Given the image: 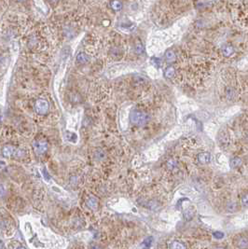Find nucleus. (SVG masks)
I'll return each mask as SVG.
<instances>
[{
    "mask_svg": "<svg viewBox=\"0 0 248 249\" xmlns=\"http://www.w3.org/2000/svg\"><path fill=\"white\" fill-rule=\"evenodd\" d=\"M236 246L239 249H248V236H240L236 241Z\"/></svg>",
    "mask_w": 248,
    "mask_h": 249,
    "instance_id": "nucleus-5",
    "label": "nucleus"
},
{
    "mask_svg": "<svg viewBox=\"0 0 248 249\" xmlns=\"http://www.w3.org/2000/svg\"><path fill=\"white\" fill-rule=\"evenodd\" d=\"M246 141L248 142V133H247V135H246Z\"/></svg>",
    "mask_w": 248,
    "mask_h": 249,
    "instance_id": "nucleus-32",
    "label": "nucleus"
},
{
    "mask_svg": "<svg viewBox=\"0 0 248 249\" xmlns=\"http://www.w3.org/2000/svg\"><path fill=\"white\" fill-rule=\"evenodd\" d=\"M2 152H3V156L7 158H11L13 156H21V153H20L21 151L17 150L13 146H10V145L4 146Z\"/></svg>",
    "mask_w": 248,
    "mask_h": 249,
    "instance_id": "nucleus-4",
    "label": "nucleus"
},
{
    "mask_svg": "<svg viewBox=\"0 0 248 249\" xmlns=\"http://www.w3.org/2000/svg\"><path fill=\"white\" fill-rule=\"evenodd\" d=\"M48 147H49L48 143L44 140H37V141H34V143H33L34 151L37 155H42V154L46 153L48 150Z\"/></svg>",
    "mask_w": 248,
    "mask_h": 249,
    "instance_id": "nucleus-3",
    "label": "nucleus"
},
{
    "mask_svg": "<svg viewBox=\"0 0 248 249\" xmlns=\"http://www.w3.org/2000/svg\"><path fill=\"white\" fill-rule=\"evenodd\" d=\"M149 115L142 110L134 109L130 114V121L135 126H144L149 121Z\"/></svg>",
    "mask_w": 248,
    "mask_h": 249,
    "instance_id": "nucleus-1",
    "label": "nucleus"
},
{
    "mask_svg": "<svg viewBox=\"0 0 248 249\" xmlns=\"http://www.w3.org/2000/svg\"><path fill=\"white\" fill-rule=\"evenodd\" d=\"M193 216H194V211L192 209H188L184 212V217L187 220H191Z\"/></svg>",
    "mask_w": 248,
    "mask_h": 249,
    "instance_id": "nucleus-21",
    "label": "nucleus"
},
{
    "mask_svg": "<svg viewBox=\"0 0 248 249\" xmlns=\"http://www.w3.org/2000/svg\"><path fill=\"white\" fill-rule=\"evenodd\" d=\"M48 1L50 2V3H51V4H54V3H56L58 0H48Z\"/></svg>",
    "mask_w": 248,
    "mask_h": 249,
    "instance_id": "nucleus-28",
    "label": "nucleus"
},
{
    "mask_svg": "<svg viewBox=\"0 0 248 249\" xmlns=\"http://www.w3.org/2000/svg\"><path fill=\"white\" fill-rule=\"evenodd\" d=\"M87 205L92 209V210H96L98 207V200L95 197H91L87 201Z\"/></svg>",
    "mask_w": 248,
    "mask_h": 249,
    "instance_id": "nucleus-12",
    "label": "nucleus"
},
{
    "mask_svg": "<svg viewBox=\"0 0 248 249\" xmlns=\"http://www.w3.org/2000/svg\"><path fill=\"white\" fill-rule=\"evenodd\" d=\"M70 100L74 104H78V103L81 102V96L79 94H73L70 96Z\"/></svg>",
    "mask_w": 248,
    "mask_h": 249,
    "instance_id": "nucleus-22",
    "label": "nucleus"
},
{
    "mask_svg": "<svg viewBox=\"0 0 248 249\" xmlns=\"http://www.w3.org/2000/svg\"><path fill=\"white\" fill-rule=\"evenodd\" d=\"M222 52L226 57H229V56H231L233 54L234 49L230 45H225V46L222 47Z\"/></svg>",
    "mask_w": 248,
    "mask_h": 249,
    "instance_id": "nucleus-10",
    "label": "nucleus"
},
{
    "mask_svg": "<svg viewBox=\"0 0 248 249\" xmlns=\"http://www.w3.org/2000/svg\"><path fill=\"white\" fill-rule=\"evenodd\" d=\"M6 193V190H5V188L2 186V185H0V197H2L4 196Z\"/></svg>",
    "mask_w": 248,
    "mask_h": 249,
    "instance_id": "nucleus-26",
    "label": "nucleus"
},
{
    "mask_svg": "<svg viewBox=\"0 0 248 249\" xmlns=\"http://www.w3.org/2000/svg\"><path fill=\"white\" fill-rule=\"evenodd\" d=\"M226 211L228 213H235L237 211V204L234 202H229L226 204Z\"/></svg>",
    "mask_w": 248,
    "mask_h": 249,
    "instance_id": "nucleus-17",
    "label": "nucleus"
},
{
    "mask_svg": "<svg viewBox=\"0 0 248 249\" xmlns=\"http://www.w3.org/2000/svg\"><path fill=\"white\" fill-rule=\"evenodd\" d=\"M241 203L244 207H247L248 208V193L244 194L242 197H241Z\"/></svg>",
    "mask_w": 248,
    "mask_h": 249,
    "instance_id": "nucleus-24",
    "label": "nucleus"
},
{
    "mask_svg": "<svg viewBox=\"0 0 248 249\" xmlns=\"http://www.w3.org/2000/svg\"><path fill=\"white\" fill-rule=\"evenodd\" d=\"M134 50H135V52L137 54L143 53V51H144V46H143V44H142V42L140 40H137L136 41L135 46H134Z\"/></svg>",
    "mask_w": 248,
    "mask_h": 249,
    "instance_id": "nucleus-20",
    "label": "nucleus"
},
{
    "mask_svg": "<svg viewBox=\"0 0 248 249\" xmlns=\"http://www.w3.org/2000/svg\"><path fill=\"white\" fill-rule=\"evenodd\" d=\"M49 103L45 99H37L35 103V109L36 112L39 115H46L49 112Z\"/></svg>",
    "mask_w": 248,
    "mask_h": 249,
    "instance_id": "nucleus-2",
    "label": "nucleus"
},
{
    "mask_svg": "<svg viewBox=\"0 0 248 249\" xmlns=\"http://www.w3.org/2000/svg\"><path fill=\"white\" fill-rule=\"evenodd\" d=\"M177 160L175 159H169L167 161H166V166H167V168L169 170H174L177 167Z\"/></svg>",
    "mask_w": 248,
    "mask_h": 249,
    "instance_id": "nucleus-18",
    "label": "nucleus"
},
{
    "mask_svg": "<svg viewBox=\"0 0 248 249\" xmlns=\"http://www.w3.org/2000/svg\"><path fill=\"white\" fill-rule=\"evenodd\" d=\"M17 249H26V248H25L24 246H22V245H20V246H18V247H17Z\"/></svg>",
    "mask_w": 248,
    "mask_h": 249,
    "instance_id": "nucleus-30",
    "label": "nucleus"
},
{
    "mask_svg": "<svg viewBox=\"0 0 248 249\" xmlns=\"http://www.w3.org/2000/svg\"><path fill=\"white\" fill-rule=\"evenodd\" d=\"M217 249H225V248H223V247H218Z\"/></svg>",
    "mask_w": 248,
    "mask_h": 249,
    "instance_id": "nucleus-33",
    "label": "nucleus"
},
{
    "mask_svg": "<svg viewBox=\"0 0 248 249\" xmlns=\"http://www.w3.org/2000/svg\"><path fill=\"white\" fill-rule=\"evenodd\" d=\"M212 156L209 152H201L198 154V160L202 164H208L211 162Z\"/></svg>",
    "mask_w": 248,
    "mask_h": 249,
    "instance_id": "nucleus-6",
    "label": "nucleus"
},
{
    "mask_svg": "<svg viewBox=\"0 0 248 249\" xmlns=\"http://www.w3.org/2000/svg\"><path fill=\"white\" fill-rule=\"evenodd\" d=\"M170 249H186V244L180 241H173L170 244Z\"/></svg>",
    "mask_w": 248,
    "mask_h": 249,
    "instance_id": "nucleus-11",
    "label": "nucleus"
},
{
    "mask_svg": "<svg viewBox=\"0 0 248 249\" xmlns=\"http://www.w3.org/2000/svg\"><path fill=\"white\" fill-rule=\"evenodd\" d=\"M65 138L67 141H69L71 143H76V141H77V135H76V133H75L73 132H66Z\"/></svg>",
    "mask_w": 248,
    "mask_h": 249,
    "instance_id": "nucleus-15",
    "label": "nucleus"
},
{
    "mask_svg": "<svg viewBox=\"0 0 248 249\" xmlns=\"http://www.w3.org/2000/svg\"><path fill=\"white\" fill-rule=\"evenodd\" d=\"M89 61H90V57L84 52H79L76 55V62L79 64H85L89 63Z\"/></svg>",
    "mask_w": 248,
    "mask_h": 249,
    "instance_id": "nucleus-7",
    "label": "nucleus"
},
{
    "mask_svg": "<svg viewBox=\"0 0 248 249\" xmlns=\"http://www.w3.org/2000/svg\"><path fill=\"white\" fill-rule=\"evenodd\" d=\"M165 59L168 63H174L176 60V52L173 51V50H169L166 52L165 54Z\"/></svg>",
    "mask_w": 248,
    "mask_h": 249,
    "instance_id": "nucleus-16",
    "label": "nucleus"
},
{
    "mask_svg": "<svg viewBox=\"0 0 248 249\" xmlns=\"http://www.w3.org/2000/svg\"><path fill=\"white\" fill-rule=\"evenodd\" d=\"M0 249H4V242L0 241Z\"/></svg>",
    "mask_w": 248,
    "mask_h": 249,
    "instance_id": "nucleus-27",
    "label": "nucleus"
},
{
    "mask_svg": "<svg viewBox=\"0 0 248 249\" xmlns=\"http://www.w3.org/2000/svg\"><path fill=\"white\" fill-rule=\"evenodd\" d=\"M92 249H101V247H99L98 245H94V246L92 247Z\"/></svg>",
    "mask_w": 248,
    "mask_h": 249,
    "instance_id": "nucleus-29",
    "label": "nucleus"
},
{
    "mask_svg": "<svg viewBox=\"0 0 248 249\" xmlns=\"http://www.w3.org/2000/svg\"><path fill=\"white\" fill-rule=\"evenodd\" d=\"M165 76L167 78H174V76H176V68L174 66H168L166 69H165Z\"/></svg>",
    "mask_w": 248,
    "mask_h": 249,
    "instance_id": "nucleus-13",
    "label": "nucleus"
},
{
    "mask_svg": "<svg viewBox=\"0 0 248 249\" xmlns=\"http://www.w3.org/2000/svg\"><path fill=\"white\" fill-rule=\"evenodd\" d=\"M242 164V159L240 157H234L230 160V167L231 168H239Z\"/></svg>",
    "mask_w": 248,
    "mask_h": 249,
    "instance_id": "nucleus-8",
    "label": "nucleus"
},
{
    "mask_svg": "<svg viewBox=\"0 0 248 249\" xmlns=\"http://www.w3.org/2000/svg\"><path fill=\"white\" fill-rule=\"evenodd\" d=\"M41 172H42V177H43V178H44L47 182H50V176L49 175L47 169L44 167V168H42Z\"/></svg>",
    "mask_w": 248,
    "mask_h": 249,
    "instance_id": "nucleus-23",
    "label": "nucleus"
},
{
    "mask_svg": "<svg viewBox=\"0 0 248 249\" xmlns=\"http://www.w3.org/2000/svg\"><path fill=\"white\" fill-rule=\"evenodd\" d=\"M152 241H153L152 237H146L140 244V249H150L152 245Z\"/></svg>",
    "mask_w": 248,
    "mask_h": 249,
    "instance_id": "nucleus-9",
    "label": "nucleus"
},
{
    "mask_svg": "<svg viewBox=\"0 0 248 249\" xmlns=\"http://www.w3.org/2000/svg\"><path fill=\"white\" fill-rule=\"evenodd\" d=\"M110 7L115 11H120L122 9V3L120 0H112L110 2Z\"/></svg>",
    "mask_w": 248,
    "mask_h": 249,
    "instance_id": "nucleus-14",
    "label": "nucleus"
},
{
    "mask_svg": "<svg viewBox=\"0 0 248 249\" xmlns=\"http://www.w3.org/2000/svg\"><path fill=\"white\" fill-rule=\"evenodd\" d=\"M17 1H19V2H24L25 0H17Z\"/></svg>",
    "mask_w": 248,
    "mask_h": 249,
    "instance_id": "nucleus-31",
    "label": "nucleus"
},
{
    "mask_svg": "<svg viewBox=\"0 0 248 249\" xmlns=\"http://www.w3.org/2000/svg\"><path fill=\"white\" fill-rule=\"evenodd\" d=\"M94 156H95V159L97 160H103L106 158V153H105V151L102 148H97L95 150Z\"/></svg>",
    "mask_w": 248,
    "mask_h": 249,
    "instance_id": "nucleus-19",
    "label": "nucleus"
},
{
    "mask_svg": "<svg viewBox=\"0 0 248 249\" xmlns=\"http://www.w3.org/2000/svg\"><path fill=\"white\" fill-rule=\"evenodd\" d=\"M213 235H214V237L216 238V239H222V238L224 237V233L221 232V231H215Z\"/></svg>",
    "mask_w": 248,
    "mask_h": 249,
    "instance_id": "nucleus-25",
    "label": "nucleus"
}]
</instances>
